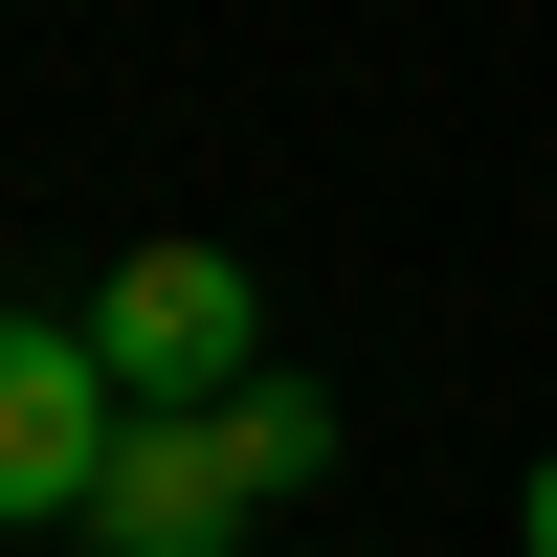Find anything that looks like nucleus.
<instances>
[{
    "label": "nucleus",
    "mask_w": 557,
    "mask_h": 557,
    "mask_svg": "<svg viewBox=\"0 0 557 557\" xmlns=\"http://www.w3.org/2000/svg\"><path fill=\"white\" fill-rule=\"evenodd\" d=\"M89 380H112L134 424H223V401L268 380V290H246V246H134L112 290H89Z\"/></svg>",
    "instance_id": "1"
},
{
    "label": "nucleus",
    "mask_w": 557,
    "mask_h": 557,
    "mask_svg": "<svg viewBox=\"0 0 557 557\" xmlns=\"http://www.w3.org/2000/svg\"><path fill=\"white\" fill-rule=\"evenodd\" d=\"M112 424H134V401L89 380L67 312H0V535H67L89 469H112Z\"/></svg>",
    "instance_id": "2"
},
{
    "label": "nucleus",
    "mask_w": 557,
    "mask_h": 557,
    "mask_svg": "<svg viewBox=\"0 0 557 557\" xmlns=\"http://www.w3.org/2000/svg\"><path fill=\"white\" fill-rule=\"evenodd\" d=\"M268 513L223 491L201 424H112V469H89V557H246Z\"/></svg>",
    "instance_id": "3"
},
{
    "label": "nucleus",
    "mask_w": 557,
    "mask_h": 557,
    "mask_svg": "<svg viewBox=\"0 0 557 557\" xmlns=\"http://www.w3.org/2000/svg\"><path fill=\"white\" fill-rule=\"evenodd\" d=\"M201 446H223V491H246V513H290V491H312V469H335V401H312V380H290V357H268V380H246V401H223V424H201Z\"/></svg>",
    "instance_id": "4"
},
{
    "label": "nucleus",
    "mask_w": 557,
    "mask_h": 557,
    "mask_svg": "<svg viewBox=\"0 0 557 557\" xmlns=\"http://www.w3.org/2000/svg\"><path fill=\"white\" fill-rule=\"evenodd\" d=\"M513 557H557V446H535V491H513Z\"/></svg>",
    "instance_id": "5"
}]
</instances>
